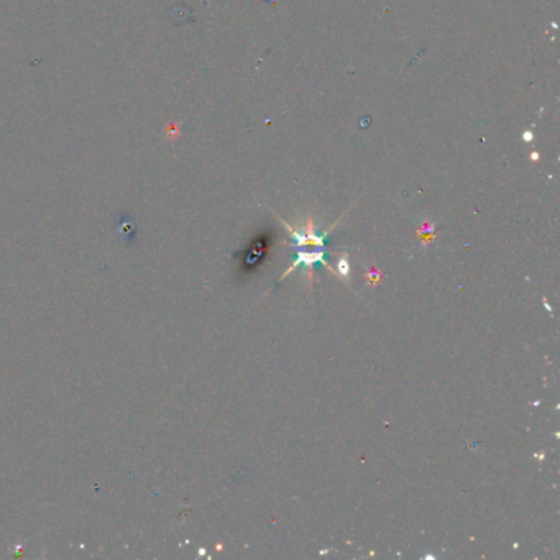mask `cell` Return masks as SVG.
Wrapping results in <instances>:
<instances>
[{"label":"cell","mask_w":560,"mask_h":560,"mask_svg":"<svg viewBox=\"0 0 560 560\" xmlns=\"http://www.w3.org/2000/svg\"><path fill=\"white\" fill-rule=\"evenodd\" d=\"M268 245H270V237L266 233L256 237L255 240L250 243V247L243 252L242 255V270L243 271H250L255 270L256 265H260V261L265 258L266 253H268Z\"/></svg>","instance_id":"obj_1"},{"label":"cell","mask_w":560,"mask_h":560,"mask_svg":"<svg viewBox=\"0 0 560 560\" xmlns=\"http://www.w3.org/2000/svg\"><path fill=\"white\" fill-rule=\"evenodd\" d=\"M337 268H338V274H340V277H349L350 268H349V263H347L345 256L337 261Z\"/></svg>","instance_id":"obj_2"}]
</instances>
